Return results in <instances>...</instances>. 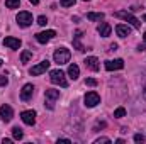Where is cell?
<instances>
[{
    "instance_id": "1",
    "label": "cell",
    "mask_w": 146,
    "mask_h": 144,
    "mask_svg": "<svg viewBox=\"0 0 146 144\" xmlns=\"http://www.w3.org/2000/svg\"><path fill=\"white\" fill-rule=\"evenodd\" d=\"M115 17H119V19H124L127 24H131L134 29H141V22L131 14V12H127V10H119V12H115Z\"/></svg>"
},
{
    "instance_id": "2",
    "label": "cell",
    "mask_w": 146,
    "mask_h": 144,
    "mask_svg": "<svg viewBox=\"0 0 146 144\" xmlns=\"http://www.w3.org/2000/svg\"><path fill=\"white\" fill-rule=\"evenodd\" d=\"M70 56H72V53H70V49H66V48H58V49L54 51V54H53L54 63H58V65H66V63L70 61Z\"/></svg>"
},
{
    "instance_id": "3",
    "label": "cell",
    "mask_w": 146,
    "mask_h": 144,
    "mask_svg": "<svg viewBox=\"0 0 146 144\" xmlns=\"http://www.w3.org/2000/svg\"><path fill=\"white\" fill-rule=\"evenodd\" d=\"M49 80H51V83H54V85L68 87V80H66L65 73L61 71V70H51V71H49Z\"/></svg>"
},
{
    "instance_id": "4",
    "label": "cell",
    "mask_w": 146,
    "mask_h": 144,
    "mask_svg": "<svg viewBox=\"0 0 146 144\" xmlns=\"http://www.w3.org/2000/svg\"><path fill=\"white\" fill-rule=\"evenodd\" d=\"M44 98H46V104L44 105L49 108V110H53L54 108V102L60 98V90H51V88L46 90L44 92Z\"/></svg>"
},
{
    "instance_id": "5",
    "label": "cell",
    "mask_w": 146,
    "mask_h": 144,
    "mask_svg": "<svg viewBox=\"0 0 146 144\" xmlns=\"http://www.w3.org/2000/svg\"><path fill=\"white\" fill-rule=\"evenodd\" d=\"M15 20H17V24L21 27H29L33 24V14L31 12H19L17 17H15Z\"/></svg>"
},
{
    "instance_id": "6",
    "label": "cell",
    "mask_w": 146,
    "mask_h": 144,
    "mask_svg": "<svg viewBox=\"0 0 146 144\" xmlns=\"http://www.w3.org/2000/svg\"><path fill=\"white\" fill-rule=\"evenodd\" d=\"M83 102H85V107L92 108V107H95V105L100 104V97H99V93H95V92H88V93L85 95Z\"/></svg>"
},
{
    "instance_id": "7",
    "label": "cell",
    "mask_w": 146,
    "mask_h": 144,
    "mask_svg": "<svg viewBox=\"0 0 146 144\" xmlns=\"http://www.w3.org/2000/svg\"><path fill=\"white\" fill-rule=\"evenodd\" d=\"M49 61L48 59H44V61H41L39 65H36V66H33L31 70H29V73L33 75V76H37V75H42V73L46 71V70H49Z\"/></svg>"
},
{
    "instance_id": "8",
    "label": "cell",
    "mask_w": 146,
    "mask_h": 144,
    "mask_svg": "<svg viewBox=\"0 0 146 144\" xmlns=\"http://www.w3.org/2000/svg\"><path fill=\"white\" fill-rule=\"evenodd\" d=\"M33 93H34V87L31 83H26L22 87V90H21V100L22 102H29L33 98Z\"/></svg>"
},
{
    "instance_id": "9",
    "label": "cell",
    "mask_w": 146,
    "mask_h": 144,
    "mask_svg": "<svg viewBox=\"0 0 146 144\" xmlns=\"http://www.w3.org/2000/svg\"><path fill=\"white\" fill-rule=\"evenodd\" d=\"M54 36H56V32H54L53 29H49V31H42V32H37L36 34V41L37 42H41V44H46L48 41H51Z\"/></svg>"
},
{
    "instance_id": "10",
    "label": "cell",
    "mask_w": 146,
    "mask_h": 144,
    "mask_svg": "<svg viewBox=\"0 0 146 144\" xmlns=\"http://www.w3.org/2000/svg\"><path fill=\"white\" fill-rule=\"evenodd\" d=\"M21 119H22L24 124L34 126V122H36V112H34V110H24V112L21 114Z\"/></svg>"
},
{
    "instance_id": "11",
    "label": "cell",
    "mask_w": 146,
    "mask_h": 144,
    "mask_svg": "<svg viewBox=\"0 0 146 144\" xmlns=\"http://www.w3.org/2000/svg\"><path fill=\"white\" fill-rule=\"evenodd\" d=\"M0 117H2L3 122H10L12 117H14L12 107H10V105H2V107H0Z\"/></svg>"
},
{
    "instance_id": "12",
    "label": "cell",
    "mask_w": 146,
    "mask_h": 144,
    "mask_svg": "<svg viewBox=\"0 0 146 144\" xmlns=\"http://www.w3.org/2000/svg\"><path fill=\"white\" fill-rule=\"evenodd\" d=\"M124 68V61L122 59H110V61H106V70L107 71H115V70H122Z\"/></svg>"
},
{
    "instance_id": "13",
    "label": "cell",
    "mask_w": 146,
    "mask_h": 144,
    "mask_svg": "<svg viewBox=\"0 0 146 144\" xmlns=\"http://www.w3.org/2000/svg\"><path fill=\"white\" fill-rule=\"evenodd\" d=\"M85 66L88 68V70H92V71H97L99 68H100V65H99V59L95 58V56H88V58H85Z\"/></svg>"
},
{
    "instance_id": "14",
    "label": "cell",
    "mask_w": 146,
    "mask_h": 144,
    "mask_svg": "<svg viewBox=\"0 0 146 144\" xmlns=\"http://www.w3.org/2000/svg\"><path fill=\"white\" fill-rule=\"evenodd\" d=\"M115 32H117L119 37H127L131 34V27L126 26V24H117V26H115Z\"/></svg>"
},
{
    "instance_id": "15",
    "label": "cell",
    "mask_w": 146,
    "mask_h": 144,
    "mask_svg": "<svg viewBox=\"0 0 146 144\" xmlns=\"http://www.w3.org/2000/svg\"><path fill=\"white\" fill-rule=\"evenodd\" d=\"M3 46H7L10 49H19L21 48V39H17V37H5Z\"/></svg>"
},
{
    "instance_id": "16",
    "label": "cell",
    "mask_w": 146,
    "mask_h": 144,
    "mask_svg": "<svg viewBox=\"0 0 146 144\" xmlns=\"http://www.w3.org/2000/svg\"><path fill=\"white\" fill-rule=\"evenodd\" d=\"M97 32L102 37H109L110 32H112V27H110V24H107V22H102V24L97 27Z\"/></svg>"
},
{
    "instance_id": "17",
    "label": "cell",
    "mask_w": 146,
    "mask_h": 144,
    "mask_svg": "<svg viewBox=\"0 0 146 144\" xmlns=\"http://www.w3.org/2000/svg\"><path fill=\"white\" fill-rule=\"evenodd\" d=\"M82 31H76L75 32V37H73V46H75V49H78V51H85V46L80 42V39H82Z\"/></svg>"
},
{
    "instance_id": "18",
    "label": "cell",
    "mask_w": 146,
    "mask_h": 144,
    "mask_svg": "<svg viewBox=\"0 0 146 144\" xmlns=\"http://www.w3.org/2000/svg\"><path fill=\"white\" fill-rule=\"evenodd\" d=\"M68 76H70L72 80H78V76H80V68H78L76 65H70V68H68Z\"/></svg>"
},
{
    "instance_id": "19",
    "label": "cell",
    "mask_w": 146,
    "mask_h": 144,
    "mask_svg": "<svg viewBox=\"0 0 146 144\" xmlns=\"http://www.w3.org/2000/svg\"><path fill=\"white\" fill-rule=\"evenodd\" d=\"M104 17H106V15H104L102 12H88V14H87V19H88V20H104Z\"/></svg>"
},
{
    "instance_id": "20",
    "label": "cell",
    "mask_w": 146,
    "mask_h": 144,
    "mask_svg": "<svg viewBox=\"0 0 146 144\" xmlns=\"http://www.w3.org/2000/svg\"><path fill=\"white\" fill-rule=\"evenodd\" d=\"M12 136H14L15 141H21V139L24 137V132H22L21 127H14V129H12Z\"/></svg>"
},
{
    "instance_id": "21",
    "label": "cell",
    "mask_w": 146,
    "mask_h": 144,
    "mask_svg": "<svg viewBox=\"0 0 146 144\" xmlns=\"http://www.w3.org/2000/svg\"><path fill=\"white\" fill-rule=\"evenodd\" d=\"M31 58H33V51H29V49L27 51H22V54H21V61L22 63H27Z\"/></svg>"
},
{
    "instance_id": "22",
    "label": "cell",
    "mask_w": 146,
    "mask_h": 144,
    "mask_svg": "<svg viewBox=\"0 0 146 144\" xmlns=\"http://www.w3.org/2000/svg\"><path fill=\"white\" fill-rule=\"evenodd\" d=\"M21 3V0H5V7L7 9H17Z\"/></svg>"
},
{
    "instance_id": "23",
    "label": "cell",
    "mask_w": 146,
    "mask_h": 144,
    "mask_svg": "<svg viewBox=\"0 0 146 144\" xmlns=\"http://www.w3.org/2000/svg\"><path fill=\"white\" fill-rule=\"evenodd\" d=\"M124 115H126V108L124 107H119V108L114 110V117H115V119H122Z\"/></svg>"
},
{
    "instance_id": "24",
    "label": "cell",
    "mask_w": 146,
    "mask_h": 144,
    "mask_svg": "<svg viewBox=\"0 0 146 144\" xmlns=\"http://www.w3.org/2000/svg\"><path fill=\"white\" fill-rule=\"evenodd\" d=\"M60 3H61V7H72V5H75V0H61Z\"/></svg>"
},
{
    "instance_id": "25",
    "label": "cell",
    "mask_w": 146,
    "mask_h": 144,
    "mask_svg": "<svg viewBox=\"0 0 146 144\" xmlns=\"http://www.w3.org/2000/svg\"><path fill=\"white\" fill-rule=\"evenodd\" d=\"M37 24H39V26H46V24H48V19H46L44 15H39V17H37Z\"/></svg>"
},
{
    "instance_id": "26",
    "label": "cell",
    "mask_w": 146,
    "mask_h": 144,
    "mask_svg": "<svg viewBox=\"0 0 146 144\" xmlns=\"http://www.w3.org/2000/svg\"><path fill=\"white\" fill-rule=\"evenodd\" d=\"M85 85H88V87H95V85H97V80H95V78H87V80H85Z\"/></svg>"
},
{
    "instance_id": "27",
    "label": "cell",
    "mask_w": 146,
    "mask_h": 144,
    "mask_svg": "<svg viewBox=\"0 0 146 144\" xmlns=\"http://www.w3.org/2000/svg\"><path fill=\"white\" fill-rule=\"evenodd\" d=\"M100 143H110V139L109 137H99V139H95V144H100Z\"/></svg>"
},
{
    "instance_id": "28",
    "label": "cell",
    "mask_w": 146,
    "mask_h": 144,
    "mask_svg": "<svg viewBox=\"0 0 146 144\" xmlns=\"http://www.w3.org/2000/svg\"><path fill=\"white\" fill-rule=\"evenodd\" d=\"M7 85H9L7 76H0V87H7Z\"/></svg>"
},
{
    "instance_id": "29",
    "label": "cell",
    "mask_w": 146,
    "mask_h": 144,
    "mask_svg": "<svg viewBox=\"0 0 146 144\" xmlns=\"http://www.w3.org/2000/svg\"><path fill=\"white\" fill-rule=\"evenodd\" d=\"M143 141H145V137L141 134H134V143H143Z\"/></svg>"
},
{
    "instance_id": "30",
    "label": "cell",
    "mask_w": 146,
    "mask_h": 144,
    "mask_svg": "<svg viewBox=\"0 0 146 144\" xmlns=\"http://www.w3.org/2000/svg\"><path fill=\"white\" fill-rule=\"evenodd\" d=\"M117 49V44H110V51H115Z\"/></svg>"
},
{
    "instance_id": "31",
    "label": "cell",
    "mask_w": 146,
    "mask_h": 144,
    "mask_svg": "<svg viewBox=\"0 0 146 144\" xmlns=\"http://www.w3.org/2000/svg\"><path fill=\"white\" fill-rule=\"evenodd\" d=\"M58 143H72L70 139H58Z\"/></svg>"
},
{
    "instance_id": "32",
    "label": "cell",
    "mask_w": 146,
    "mask_h": 144,
    "mask_svg": "<svg viewBox=\"0 0 146 144\" xmlns=\"http://www.w3.org/2000/svg\"><path fill=\"white\" fill-rule=\"evenodd\" d=\"M29 2H31L33 5H37V3H39V0H29Z\"/></svg>"
},
{
    "instance_id": "33",
    "label": "cell",
    "mask_w": 146,
    "mask_h": 144,
    "mask_svg": "<svg viewBox=\"0 0 146 144\" xmlns=\"http://www.w3.org/2000/svg\"><path fill=\"white\" fill-rule=\"evenodd\" d=\"M143 20H145V22H146V14H145V15H143Z\"/></svg>"
},
{
    "instance_id": "34",
    "label": "cell",
    "mask_w": 146,
    "mask_h": 144,
    "mask_svg": "<svg viewBox=\"0 0 146 144\" xmlns=\"http://www.w3.org/2000/svg\"><path fill=\"white\" fill-rule=\"evenodd\" d=\"M145 98H146V87H145Z\"/></svg>"
},
{
    "instance_id": "35",
    "label": "cell",
    "mask_w": 146,
    "mask_h": 144,
    "mask_svg": "<svg viewBox=\"0 0 146 144\" xmlns=\"http://www.w3.org/2000/svg\"><path fill=\"white\" fill-rule=\"evenodd\" d=\"M2 63H3V61H2V59H0V66H2Z\"/></svg>"
},
{
    "instance_id": "36",
    "label": "cell",
    "mask_w": 146,
    "mask_h": 144,
    "mask_svg": "<svg viewBox=\"0 0 146 144\" xmlns=\"http://www.w3.org/2000/svg\"><path fill=\"white\" fill-rule=\"evenodd\" d=\"M145 42H146V32H145Z\"/></svg>"
},
{
    "instance_id": "37",
    "label": "cell",
    "mask_w": 146,
    "mask_h": 144,
    "mask_svg": "<svg viewBox=\"0 0 146 144\" xmlns=\"http://www.w3.org/2000/svg\"><path fill=\"white\" fill-rule=\"evenodd\" d=\"M83 2H88V0H83Z\"/></svg>"
}]
</instances>
